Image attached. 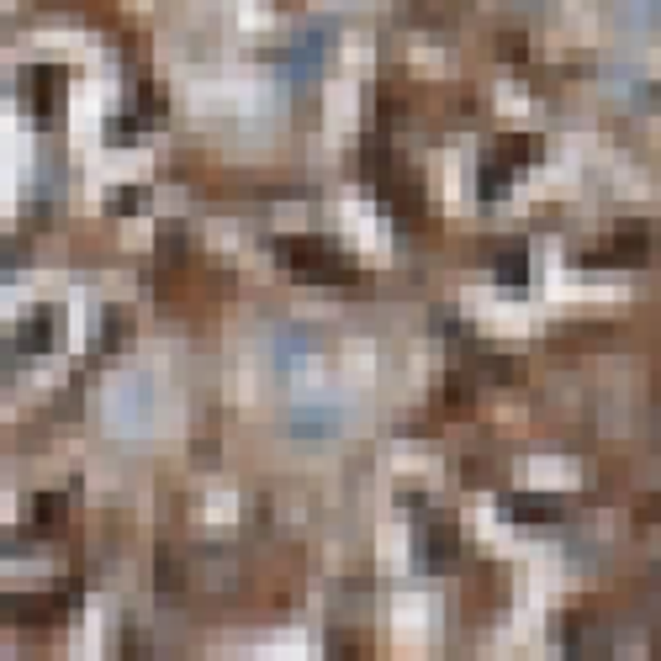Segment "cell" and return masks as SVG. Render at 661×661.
Wrapping results in <instances>:
<instances>
[{"mask_svg": "<svg viewBox=\"0 0 661 661\" xmlns=\"http://www.w3.org/2000/svg\"><path fill=\"white\" fill-rule=\"evenodd\" d=\"M59 609H64L59 593H11L6 598V619H16V624H48V619H59Z\"/></svg>", "mask_w": 661, "mask_h": 661, "instance_id": "9", "label": "cell"}, {"mask_svg": "<svg viewBox=\"0 0 661 661\" xmlns=\"http://www.w3.org/2000/svg\"><path fill=\"white\" fill-rule=\"evenodd\" d=\"M323 53H328V32L323 27H297L281 48H275V64L291 69V75H318Z\"/></svg>", "mask_w": 661, "mask_h": 661, "instance_id": "6", "label": "cell"}, {"mask_svg": "<svg viewBox=\"0 0 661 661\" xmlns=\"http://www.w3.org/2000/svg\"><path fill=\"white\" fill-rule=\"evenodd\" d=\"M59 339V307H32L22 323L11 328V339H6V360H27V355H38L48 350V344Z\"/></svg>", "mask_w": 661, "mask_h": 661, "instance_id": "5", "label": "cell"}, {"mask_svg": "<svg viewBox=\"0 0 661 661\" xmlns=\"http://www.w3.org/2000/svg\"><path fill=\"white\" fill-rule=\"evenodd\" d=\"M466 365L471 371H482V376H492V381H513L519 376V365H513V355L508 350H498V344H466Z\"/></svg>", "mask_w": 661, "mask_h": 661, "instance_id": "12", "label": "cell"}, {"mask_svg": "<svg viewBox=\"0 0 661 661\" xmlns=\"http://www.w3.org/2000/svg\"><path fill=\"white\" fill-rule=\"evenodd\" d=\"M159 587H175V561L159 556Z\"/></svg>", "mask_w": 661, "mask_h": 661, "instance_id": "18", "label": "cell"}, {"mask_svg": "<svg viewBox=\"0 0 661 661\" xmlns=\"http://www.w3.org/2000/svg\"><path fill=\"white\" fill-rule=\"evenodd\" d=\"M143 207H149V191H143V186H122L112 196V212H143Z\"/></svg>", "mask_w": 661, "mask_h": 661, "instance_id": "17", "label": "cell"}, {"mask_svg": "<svg viewBox=\"0 0 661 661\" xmlns=\"http://www.w3.org/2000/svg\"><path fill=\"white\" fill-rule=\"evenodd\" d=\"M312 350H318V334H307V328H275L270 334L275 365H302V360H312Z\"/></svg>", "mask_w": 661, "mask_h": 661, "instance_id": "10", "label": "cell"}, {"mask_svg": "<svg viewBox=\"0 0 661 661\" xmlns=\"http://www.w3.org/2000/svg\"><path fill=\"white\" fill-rule=\"evenodd\" d=\"M360 170H365V180H371L376 201H381V207H387L392 217H402V223H418V217H424V191H418V175H413L408 164H402L381 138H365Z\"/></svg>", "mask_w": 661, "mask_h": 661, "instance_id": "1", "label": "cell"}, {"mask_svg": "<svg viewBox=\"0 0 661 661\" xmlns=\"http://www.w3.org/2000/svg\"><path fill=\"white\" fill-rule=\"evenodd\" d=\"M344 424V408L334 397H302V402H291V429L307 434V439H328Z\"/></svg>", "mask_w": 661, "mask_h": 661, "instance_id": "8", "label": "cell"}, {"mask_svg": "<svg viewBox=\"0 0 661 661\" xmlns=\"http://www.w3.org/2000/svg\"><path fill=\"white\" fill-rule=\"evenodd\" d=\"M508 519H519L529 529H545V524L561 519V503L540 498V492H513V498H508Z\"/></svg>", "mask_w": 661, "mask_h": 661, "instance_id": "11", "label": "cell"}, {"mask_svg": "<svg viewBox=\"0 0 661 661\" xmlns=\"http://www.w3.org/2000/svg\"><path fill=\"white\" fill-rule=\"evenodd\" d=\"M492 154L508 159L513 170H519V164H535V159L545 154V138H540V133H503L498 143H492Z\"/></svg>", "mask_w": 661, "mask_h": 661, "instance_id": "13", "label": "cell"}, {"mask_svg": "<svg viewBox=\"0 0 661 661\" xmlns=\"http://www.w3.org/2000/svg\"><path fill=\"white\" fill-rule=\"evenodd\" d=\"M22 90H27L32 117H38V122H53V112H59V96H64V69L32 64V69H22Z\"/></svg>", "mask_w": 661, "mask_h": 661, "instance_id": "7", "label": "cell"}, {"mask_svg": "<svg viewBox=\"0 0 661 661\" xmlns=\"http://www.w3.org/2000/svg\"><path fill=\"white\" fill-rule=\"evenodd\" d=\"M508 180H513V164L498 159V154H487V159H482V170H476V186H482L487 201H498V196L508 191Z\"/></svg>", "mask_w": 661, "mask_h": 661, "instance_id": "14", "label": "cell"}, {"mask_svg": "<svg viewBox=\"0 0 661 661\" xmlns=\"http://www.w3.org/2000/svg\"><path fill=\"white\" fill-rule=\"evenodd\" d=\"M492 270H498V286H524L529 281V249L524 244H508Z\"/></svg>", "mask_w": 661, "mask_h": 661, "instance_id": "15", "label": "cell"}, {"mask_svg": "<svg viewBox=\"0 0 661 661\" xmlns=\"http://www.w3.org/2000/svg\"><path fill=\"white\" fill-rule=\"evenodd\" d=\"M413 545H418V556H424L429 572H450L455 556H461V535H455V519L445 508H429L424 519H418L413 529Z\"/></svg>", "mask_w": 661, "mask_h": 661, "instance_id": "3", "label": "cell"}, {"mask_svg": "<svg viewBox=\"0 0 661 661\" xmlns=\"http://www.w3.org/2000/svg\"><path fill=\"white\" fill-rule=\"evenodd\" d=\"M656 249V223H619L609 233V244L593 249V254H582L587 265H635V260H646V254Z\"/></svg>", "mask_w": 661, "mask_h": 661, "instance_id": "4", "label": "cell"}, {"mask_svg": "<svg viewBox=\"0 0 661 661\" xmlns=\"http://www.w3.org/2000/svg\"><path fill=\"white\" fill-rule=\"evenodd\" d=\"M64 498L59 492H38V498H32V529H38V535H48V529H64Z\"/></svg>", "mask_w": 661, "mask_h": 661, "instance_id": "16", "label": "cell"}, {"mask_svg": "<svg viewBox=\"0 0 661 661\" xmlns=\"http://www.w3.org/2000/svg\"><path fill=\"white\" fill-rule=\"evenodd\" d=\"M503 53H519V59H524V38H513V32H503Z\"/></svg>", "mask_w": 661, "mask_h": 661, "instance_id": "19", "label": "cell"}, {"mask_svg": "<svg viewBox=\"0 0 661 661\" xmlns=\"http://www.w3.org/2000/svg\"><path fill=\"white\" fill-rule=\"evenodd\" d=\"M275 254L286 260V270L297 275L307 286H344L355 281V260L334 244H323V238H281Z\"/></svg>", "mask_w": 661, "mask_h": 661, "instance_id": "2", "label": "cell"}]
</instances>
